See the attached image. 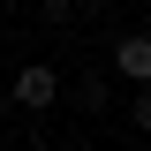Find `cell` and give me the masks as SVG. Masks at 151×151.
<instances>
[{
	"label": "cell",
	"instance_id": "obj_8",
	"mask_svg": "<svg viewBox=\"0 0 151 151\" xmlns=\"http://www.w3.org/2000/svg\"><path fill=\"white\" fill-rule=\"evenodd\" d=\"M0 83H8V76H0Z\"/></svg>",
	"mask_w": 151,
	"mask_h": 151
},
{
	"label": "cell",
	"instance_id": "obj_2",
	"mask_svg": "<svg viewBox=\"0 0 151 151\" xmlns=\"http://www.w3.org/2000/svg\"><path fill=\"white\" fill-rule=\"evenodd\" d=\"M113 76H129V83H151V38L129 30L121 45H113Z\"/></svg>",
	"mask_w": 151,
	"mask_h": 151
},
{
	"label": "cell",
	"instance_id": "obj_1",
	"mask_svg": "<svg viewBox=\"0 0 151 151\" xmlns=\"http://www.w3.org/2000/svg\"><path fill=\"white\" fill-rule=\"evenodd\" d=\"M0 91L15 98L23 113H45V106H53V98H60V68H45V60H30V68H15V76H8Z\"/></svg>",
	"mask_w": 151,
	"mask_h": 151
},
{
	"label": "cell",
	"instance_id": "obj_3",
	"mask_svg": "<svg viewBox=\"0 0 151 151\" xmlns=\"http://www.w3.org/2000/svg\"><path fill=\"white\" fill-rule=\"evenodd\" d=\"M76 106L83 113H106V76H83V83H76Z\"/></svg>",
	"mask_w": 151,
	"mask_h": 151
},
{
	"label": "cell",
	"instance_id": "obj_6",
	"mask_svg": "<svg viewBox=\"0 0 151 151\" xmlns=\"http://www.w3.org/2000/svg\"><path fill=\"white\" fill-rule=\"evenodd\" d=\"M76 8H113V0H76Z\"/></svg>",
	"mask_w": 151,
	"mask_h": 151
},
{
	"label": "cell",
	"instance_id": "obj_4",
	"mask_svg": "<svg viewBox=\"0 0 151 151\" xmlns=\"http://www.w3.org/2000/svg\"><path fill=\"white\" fill-rule=\"evenodd\" d=\"M38 15H45V23H60V30H68V23H76V0H38Z\"/></svg>",
	"mask_w": 151,
	"mask_h": 151
},
{
	"label": "cell",
	"instance_id": "obj_5",
	"mask_svg": "<svg viewBox=\"0 0 151 151\" xmlns=\"http://www.w3.org/2000/svg\"><path fill=\"white\" fill-rule=\"evenodd\" d=\"M129 113H136V129L151 136V83H144V91H136V106H129Z\"/></svg>",
	"mask_w": 151,
	"mask_h": 151
},
{
	"label": "cell",
	"instance_id": "obj_7",
	"mask_svg": "<svg viewBox=\"0 0 151 151\" xmlns=\"http://www.w3.org/2000/svg\"><path fill=\"white\" fill-rule=\"evenodd\" d=\"M0 8H15V0H0Z\"/></svg>",
	"mask_w": 151,
	"mask_h": 151
}]
</instances>
